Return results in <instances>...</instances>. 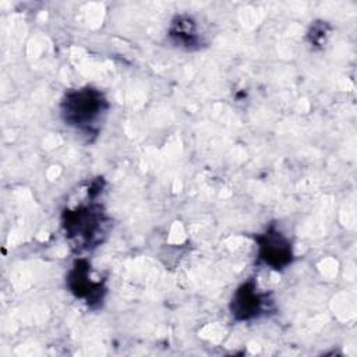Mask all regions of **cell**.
<instances>
[{"label":"cell","mask_w":357,"mask_h":357,"mask_svg":"<svg viewBox=\"0 0 357 357\" xmlns=\"http://www.w3.org/2000/svg\"><path fill=\"white\" fill-rule=\"evenodd\" d=\"M107 110L109 103L103 93L91 86L67 92L60 103L63 121L85 134H95L99 130Z\"/></svg>","instance_id":"obj_1"},{"label":"cell","mask_w":357,"mask_h":357,"mask_svg":"<svg viewBox=\"0 0 357 357\" xmlns=\"http://www.w3.org/2000/svg\"><path fill=\"white\" fill-rule=\"evenodd\" d=\"M105 218L99 205H85L67 211L63 218L66 236L78 248L95 247L103 236Z\"/></svg>","instance_id":"obj_2"},{"label":"cell","mask_w":357,"mask_h":357,"mask_svg":"<svg viewBox=\"0 0 357 357\" xmlns=\"http://www.w3.org/2000/svg\"><path fill=\"white\" fill-rule=\"evenodd\" d=\"M271 303L268 293L258 290L254 280H248L234 291L230 312L236 321H252L262 317L269 310Z\"/></svg>","instance_id":"obj_3"},{"label":"cell","mask_w":357,"mask_h":357,"mask_svg":"<svg viewBox=\"0 0 357 357\" xmlns=\"http://www.w3.org/2000/svg\"><path fill=\"white\" fill-rule=\"evenodd\" d=\"M257 245L259 261L275 271L284 269L293 261L290 240L275 227L257 236Z\"/></svg>","instance_id":"obj_4"},{"label":"cell","mask_w":357,"mask_h":357,"mask_svg":"<svg viewBox=\"0 0 357 357\" xmlns=\"http://www.w3.org/2000/svg\"><path fill=\"white\" fill-rule=\"evenodd\" d=\"M68 287L77 298H84L88 304L103 298V286L89 275V266L85 261H78L68 273Z\"/></svg>","instance_id":"obj_5"},{"label":"cell","mask_w":357,"mask_h":357,"mask_svg":"<svg viewBox=\"0 0 357 357\" xmlns=\"http://www.w3.org/2000/svg\"><path fill=\"white\" fill-rule=\"evenodd\" d=\"M169 36L176 45L187 49L197 46L199 42L195 22L190 17H183V15L176 17L173 20L169 29Z\"/></svg>","instance_id":"obj_6"}]
</instances>
